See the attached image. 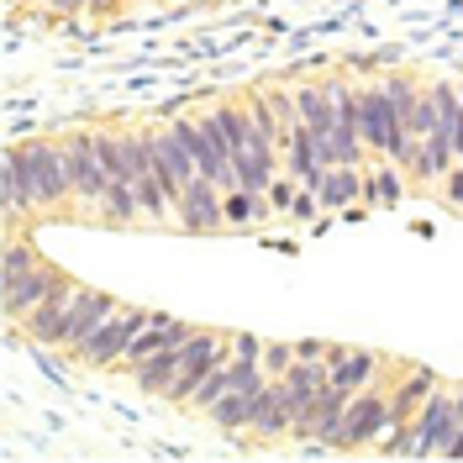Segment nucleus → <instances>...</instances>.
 <instances>
[{"label":"nucleus","mask_w":463,"mask_h":463,"mask_svg":"<svg viewBox=\"0 0 463 463\" xmlns=\"http://www.w3.org/2000/svg\"><path fill=\"white\" fill-rule=\"evenodd\" d=\"M37 248H32V242H22V237H11V242H5V259H0V285H5V279H16V274H27V269H37Z\"/></svg>","instance_id":"nucleus-21"},{"label":"nucleus","mask_w":463,"mask_h":463,"mask_svg":"<svg viewBox=\"0 0 463 463\" xmlns=\"http://www.w3.org/2000/svg\"><path fill=\"white\" fill-rule=\"evenodd\" d=\"M153 147H158V174H164V184H169L174 205H179L184 184H195V179H201V164H195L190 143H184V137L174 132V121L164 127V132H153Z\"/></svg>","instance_id":"nucleus-9"},{"label":"nucleus","mask_w":463,"mask_h":463,"mask_svg":"<svg viewBox=\"0 0 463 463\" xmlns=\"http://www.w3.org/2000/svg\"><path fill=\"white\" fill-rule=\"evenodd\" d=\"M448 458H463V427H458V437H453V448H448Z\"/></svg>","instance_id":"nucleus-30"},{"label":"nucleus","mask_w":463,"mask_h":463,"mask_svg":"<svg viewBox=\"0 0 463 463\" xmlns=\"http://www.w3.org/2000/svg\"><path fill=\"white\" fill-rule=\"evenodd\" d=\"M364 195L379 205H390V201H401V179H395V169H390V158H379V169L364 179Z\"/></svg>","instance_id":"nucleus-23"},{"label":"nucleus","mask_w":463,"mask_h":463,"mask_svg":"<svg viewBox=\"0 0 463 463\" xmlns=\"http://www.w3.org/2000/svg\"><path fill=\"white\" fill-rule=\"evenodd\" d=\"M174 379H179V347H158L153 358H143V364L132 369V384H137L143 395H164V401H169Z\"/></svg>","instance_id":"nucleus-15"},{"label":"nucleus","mask_w":463,"mask_h":463,"mask_svg":"<svg viewBox=\"0 0 463 463\" xmlns=\"http://www.w3.org/2000/svg\"><path fill=\"white\" fill-rule=\"evenodd\" d=\"M143 216V201H137V184L132 179H111L106 184V201H100V222L106 227H127Z\"/></svg>","instance_id":"nucleus-18"},{"label":"nucleus","mask_w":463,"mask_h":463,"mask_svg":"<svg viewBox=\"0 0 463 463\" xmlns=\"http://www.w3.org/2000/svg\"><path fill=\"white\" fill-rule=\"evenodd\" d=\"M232 347H237V358H263V343H259V337H248V332H242V337H232Z\"/></svg>","instance_id":"nucleus-27"},{"label":"nucleus","mask_w":463,"mask_h":463,"mask_svg":"<svg viewBox=\"0 0 463 463\" xmlns=\"http://www.w3.org/2000/svg\"><path fill=\"white\" fill-rule=\"evenodd\" d=\"M179 222L190 232H216L222 222H227V190L222 184H211V179H195V184H184V195H179Z\"/></svg>","instance_id":"nucleus-10"},{"label":"nucleus","mask_w":463,"mask_h":463,"mask_svg":"<svg viewBox=\"0 0 463 463\" xmlns=\"http://www.w3.org/2000/svg\"><path fill=\"white\" fill-rule=\"evenodd\" d=\"M289 195H295V190H289L285 179H274V184H269V205H274V211H289V205H295Z\"/></svg>","instance_id":"nucleus-26"},{"label":"nucleus","mask_w":463,"mask_h":463,"mask_svg":"<svg viewBox=\"0 0 463 463\" xmlns=\"http://www.w3.org/2000/svg\"><path fill=\"white\" fill-rule=\"evenodd\" d=\"M147 321H153V311H143V306H116L111 317H106L85 337V343H80V353H74V358H80V364H90V369H111V364H121V358H127L132 337L143 332Z\"/></svg>","instance_id":"nucleus-3"},{"label":"nucleus","mask_w":463,"mask_h":463,"mask_svg":"<svg viewBox=\"0 0 463 463\" xmlns=\"http://www.w3.org/2000/svg\"><path fill=\"white\" fill-rule=\"evenodd\" d=\"M458 427H463L458 395H427L421 416H416V427L401 432L384 453H395V458H432V453H442V458H448V448H453Z\"/></svg>","instance_id":"nucleus-2"},{"label":"nucleus","mask_w":463,"mask_h":463,"mask_svg":"<svg viewBox=\"0 0 463 463\" xmlns=\"http://www.w3.org/2000/svg\"><path fill=\"white\" fill-rule=\"evenodd\" d=\"M289 427H295V405H289L285 384L274 379V384H263L259 411H253V427H248V432L253 437H285Z\"/></svg>","instance_id":"nucleus-13"},{"label":"nucleus","mask_w":463,"mask_h":463,"mask_svg":"<svg viewBox=\"0 0 463 463\" xmlns=\"http://www.w3.org/2000/svg\"><path fill=\"white\" fill-rule=\"evenodd\" d=\"M53 269H48V263H37V269H27V274H16V279H5V317L11 321H27V311L32 306H37V300H43V295H48V289H53Z\"/></svg>","instance_id":"nucleus-12"},{"label":"nucleus","mask_w":463,"mask_h":463,"mask_svg":"<svg viewBox=\"0 0 463 463\" xmlns=\"http://www.w3.org/2000/svg\"><path fill=\"white\" fill-rule=\"evenodd\" d=\"M295 358H326V347H321V343H300V347H295Z\"/></svg>","instance_id":"nucleus-28"},{"label":"nucleus","mask_w":463,"mask_h":463,"mask_svg":"<svg viewBox=\"0 0 463 463\" xmlns=\"http://www.w3.org/2000/svg\"><path fill=\"white\" fill-rule=\"evenodd\" d=\"M442 195H448V205L463 211V164H453V169L442 174Z\"/></svg>","instance_id":"nucleus-24"},{"label":"nucleus","mask_w":463,"mask_h":463,"mask_svg":"<svg viewBox=\"0 0 463 463\" xmlns=\"http://www.w3.org/2000/svg\"><path fill=\"white\" fill-rule=\"evenodd\" d=\"M326 369H332V384H343L347 395L358 390V384H369L379 369L374 353H364V347H326Z\"/></svg>","instance_id":"nucleus-14"},{"label":"nucleus","mask_w":463,"mask_h":463,"mask_svg":"<svg viewBox=\"0 0 463 463\" xmlns=\"http://www.w3.org/2000/svg\"><path fill=\"white\" fill-rule=\"evenodd\" d=\"M384 427H395L390 421V395H374V390H353V401L343 411V442L337 448H364V442H374Z\"/></svg>","instance_id":"nucleus-8"},{"label":"nucleus","mask_w":463,"mask_h":463,"mask_svg":"<svg viewBox=\"0 0 463 463\" xmlns=\"http://www.w3.org/2000/svg\"><path fill=\"white\" fill-rule=\"evenodd\" d=\"M90 5H111V0H90Z\"/></svg>","instance_id":"nucleus-32"},{"label":"nucleus","mask_w":463,"mask_h":463,"mask_svg":"<svg viewBox=\"0 0 463 463\" xmlns=\"http://www.w3.org/2000/svg\"><path fill=\"white\" fill-rule=\"evenodd\" d=\"M458 416H463V390H458Z\"/></svg>","instance_id":"nucleus-31"},{"label":"nucleus","mask_w":463,"mask_h":463,"mask_svg":"<svg viewBox=\"0 0 463 463\" xmlns=\"http://www.w3.org/2000/svg\"><path fill=\"white\" fill-rule=\"evenodd\" d=\"M22 184L37 211H58L63 201H74V184H69V164H63V143H16L11 147Z\"/></svg>","instance_id":"nucleus-1"},{"label":"nucleus","mask_w":463,"mask_h":463,"mask_svg":"<svg viewBox=\"0 0 463 463\" xmlns=\"http://www.w3.org/2000/svg\"><path fill=\"white\" fill-rule=\"evenodd\" d=\"M0 201H5V216L16 222V216H27V211H37L27 195V184H22V169H16V158L5 153V169H0Z\"/></svg>","instance_id":"nucleus-19"},{"label":"nucleus","mask_w":463,"mask_h":463,"mask_svg":"<svg viewBox=\"0 0 463 463\" xmlns=\"http://www.w3.org/2000/svg\"><path fill=\"white\" fill-rule=\"evenodd\" d=\"M317 195H321V205H326V211H343V205H353L358 195H364V179H358V169H353V164H332V169L321 174Z\"/></svg>","instance_id":"nucleus-16"},{"label":"nucleus","mask_w":463,"mask_h":463,"mask_svg":"<svg viewBox=\"0 0 463 463\" xmlns=\"http://www.w3.org/2000/svg\"><path fill=\"white\" fill-rule=\"evenodd\" d=\"M289 364H295V353H289V347H263V369H269V374H285Z\"/></svg>","instance_id":"nucleus-25"},{"label":"nucleus","mask_w":463,"mask_h":463,"mask_svg":"<svg viewBox=\"0 0 463 463\" xmlns=\"http://www.w3.org/2000/svg\"><path fill=\"white\" fill-rule=\"evenodd\" d=\"M232 384H237V379H232V358H227V364H216V369L205 374V384L195 390V401H190V405H195V411H211V405L232 390Z\"/></svg>","instance_id":"nucleus-22"},{"label":"nucleus","mask_w":463,"mask_h":463,"mask_svg":"<svg viewBox=\"0 0 463 463\" xmlns=\"http://www.w3.org/2000/svg\"><path fill=\"white\" fill-rule=\"evenodd\" d=\"M216 364H227V337L222 332H190V343L179 347V379H174L169 401H195V390Z\"/></svg>","instance_id":"nucleus-6"},{"label":"nucleus","mask_w":463,"mask_h":463,"mask_svg":"<svg viewBox=\"0 0 463 463\" xmlns=\"http://www.w3.org/2000/svg\"><path fill=\"white\" fill-rule=\"evenodd\" d=\"M43 5H53V11H80V5H90V0H43Z\"/></svg>","instance_id":"nucleus-29"},{"label":"nucleus","mask_w":463,"mask_h":463,"mask_svg":"<svg viewBox=\"0 0 463 463\" xmlns=\"http://www.w3.org/2000/svg\"><path fill=\"white\" fill-rule=\"evenodd\" d=\"M259 395H263V390H227V395H222V401L211 405L205 416H211L216 427H227V432H242V427H253Z\"/></svg>","instance_id":"nucleus-17"},{"label":"nucleus","mask_w":463,"mask_h":463,"mask_svg":"<svg viewBox=\"0 0 463 463\" xmlns=\"http://www.w3.org/2000/svg\"><path fill=\"white\" fill-rule=\"evenodd\" d=\"M11 5H16V0H11Z\"/></svg>","instance_id":"nucleus-33"},{"label":"nucleus","mask_w":463,"mask_h":463,"mask_svg":"<svg viewBox=\"0 0 463 463\" xmlns=\"http://www.w3.org/2000/svg\"><path fill=\"white\" fill-rule=\"evenodd\" d=\"M63 164H69V184H74L80 211L100 216V201H106L111 174H106L100 153H95V132H74V137H63Z\"/></svg>","instance_id":"nucleus-5"},{"label":"nucleus","mask_w":463,"mask_h":463,"mask_svg":"<svg viewBox=\"0 0 463 463\" xmlns=\"http://www.w3.org/2000/svg\"><path fill=\"white\" fill-rule=\"evenodd\" d=\"M358 132H364V147H374V158H390L405 169V143L401 127H395V100L384 85L358 90Z\"/></svg>","instance_id":"nucleus-4"},{"label":"nucleus","mask_w":463,"mask_h":463,"mask_svg":"<svg viewBox=\"0 0 463 463\" xmlns=\"http://www.w3.org/2000/svg\"><path fill=\"white\" fill-rule=\"evenodd\" d=\"M116 311V300L106 295V289H80L74 295V306H69V326H63V347L69 353H80V343H85L90 332L100 326V321Z\"/></svg>","instance_id":"nucleus-11"},{"label":"nucleus","mask_w":463,"mask_h":463,"mask_svg":"<svg viewBox=\"0 0 463 463\" xmlns=\"http://www.w3.org/2000/svg\"><path fill=\"white\" fill-rule=\"evenodd\" d=\"M74 295H80V285L58 274L53 289H48V295L27 311V321H22V332H27L32 347H63V326H69V306H74Z\"/></svg>","instance_id":"nucleus-7"},{"label":"nucleus","mask_w":463,"mask_h":463,"mask_svg":"<svg viewBox=\"0 0 463 463\" xmlns=\"http://www.w3.org/2000/svg\"><path fill=\"white\" fill-rule=\"evenodd\" d=\"M427 395H432V374H416V379H405L401 390L390 395V421L401 427L405 416L416 411V405H427Z\"/></svg>","instance_id":"nucleus-20"}]
</instances>
